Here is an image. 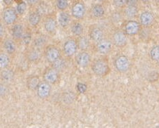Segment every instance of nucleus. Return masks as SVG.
<instances>
[{
	"instance_id": "obj_1",
	"label": "nucleus",
	"mask_w": 159,
	"mask_h": 128,
	"mask_svg": "<svg viewBox=\"0 0 159 128\" xmlns=\"http://www.w3.org/2000/svg\"><path fill=\"white\" fill-rule=\"evenodd\" d=\"M91 69L93 73L98 77L103 78L111 73V66L108 58L101 57L91 63Z\"/></svg>"
},
{
	"instance_id": "obj_2",
	"label": "nucleus",
	"mask_w": 159,
	"mask_h": 128,
	"mask_svg": "<svg viewBox=\"0 0 159 128\" xmlns=\"http://www.w3.org/2000/svg\"><path fill=\"white\" fill-rule=\"evenodd\" d=\"M42 23L44 30L50 35L55 34L58 28L57 17L54 13L44 15L42 18Z\"/></svg>"
},
{
	"instance_id": "obj_3",
	"label": "nucleus",
	"mask_w": 159,
	"mask_h": 128,
	"mask_svg": "<svg viewBox=\"0 0 159 128\" xmlns=\"http://www.w3.org/2000/svg\"><path fill=\"white\" fill-rule=\"evenodd\" d=\"M43 57V50L29 45L26 47L24 52V57L28 63H37L40 61Z\"/></svg>"
},
{
	"instance_id": "obj_4",
	"label": "nucleus",
	"mask_w": 159,
	"mask_h": 128,
	"mask_svg": "<svg viewBox=\"0 0 159 128\" xmlns=\"http://www.w3.org/2000/svg\"><path fill=\"white\" fill-rule=\"evenodd\" d=\"M61 56L60 48L55 44L47 45L43 49V57L50 64L54 63Z\"/></svg>"
},
{
	"instance_id": "obj_5",
	"label": "nucleus",
	"mask_w": 159,
	"mask_h": 128,
	"mask_svg": "<svg viewBox=\"0 0 159 128\" xmlns=\"http://www.w3.org/2000/svg\"><path fill=\"white\" fill-rule=\"evenodd\" d=\"M86 11V5L83 0H74L70 8L71 16L80 21L85 16Z\"/></svg>"
},
{
	"instance_id": "obj_6",
	"label": "nucleus",
	"mask_w": 159,
	"mask_h": 128,
	"mask_svg": "<svg viewBox=\"0 0 159 128\" xmlns=\"http://www.w3.org/2000/svg\"><path fill=\"white\" fill-rule=\"evenodd\" d=\"M18 16L16 8L12 6L7 7L2 11V18L3 23L7 26H11L12 25L17 22Z\"/></svg>"
},
{
	"instance_id": "obj_7",
	"label": "nucleus",
	"mask_w": 159,
	"mask_h": 128,
	"mask_svg": "<svg viewBox=\"0 0 159 128\" xmlns=\"http://www.w3.org/2000/svg\"><path fill=\"white\" fill-rule=\"evenodd\" d=\"M142 26L139 21L129 19L123 23V30L127 36L134 37L139 34L142 30Z\"/></svg>"
},
{
	"instance_id": "obj_8",
	"label": "nucleus",
	"mask_w": 159,
	"mask_h": 128,
	"mask_svg": "<svg viewBox=\"0 0 159 128\" xmlns=\"http://www.w3.org/2000/svg\"><path fill=\"white\" fill-rule=\"evenodd\" d=\"M113 66L116 71L120 73L128 72L130 67V61L125 55H119L113 61Z\"/></svg>"
},
{
	"instance_id": "obj_9",
	"label": "nucleus",
	"mask_w": 159,
	"mask_h": 128,
	"mask_svg": "<svg viewBox=\"0 0 159 128\" xmlns=\"http://www.w3.org/2000/svg\"><path fill=\"white\" fill-rule=\"evenodd\" d=\"M78 50V43L75 38H68L63 44L62 51L66 57L70 58L73 57Z\"/></svg>"
},
{
	"instance_id": "obj_10",
	"label": "nucleus",
	"mask_w": 159,
	"mask_h": 128,
	"mask_svg": "<svg viewBox=\"0 0 159 128\" xmlns=\"http://www.w3.org/2000/svg\"><path fill=\"white\" fill-rule=\"evenodd\" d=\"M88 37L92 42L97 43L104 39V30L100 26L93 24L89 28Z\"/></svg>"
},
{
	"instance_id": "obj_11",
	"label": "nucleus",
	"mask_w": 159,
	"mask_h": 128,
	"mask_svg": "<svg viewBox=\"0 0 159 128\" xmlns=\"http://www.w3.org/2000/svg\"><path fill=\"white\" fill-rule=\"evenodd\" d=\"M11 36L12 39L16 42L17 44L21 43V39H22L23 34L24 33L25 26L21 22H16L14 25L10 26Z\"/></svg>"
},
{
	"instance_id": "obj_12",
	"label": "nucleus",
	"mask_w": 159,
	"mask_h": 128,
	"mask_svg": "<svg viewBox=\"0 0 159 128\" xmlns=\"http://www.w3.org/2000/svg\"><path fill=\"white\" fill-rule=\"evenodd\" d=\"M60 79V72L52 66L45 69L43 73L44 81L48 82L50 85H54L59 82Z\"/></svg>"
},
{
	"instance_id": "obj_13",
	"label": "nucleus",
	"mask_w": 159,
	"mask_h": 128,
	"mask_svg": "<svg viewBox=\"0 0 159 128\" xmlns=\"http://www.w3.org/2000/svg\"><path fill=\"white\" fill-rule=\"evenodd\" d=\"M42 18L43 16L35 7H30L28 16V25H30L32 28H36L41 23Z\"/></svg>"
},
{
	"instance_id": "obj_14",
	"label": "nucleus",
	"mask_w": 159,
	"mask_h": 128,
	"mask_svg": "<svg viewBox=\"0 0 159 128\" xmlns=\"http://www.w3.org/2000/svg\"><path fill=\"white\" fill-rule=\"evenodd\" d=\"M111 41L116 47H124L128 44V36L123 30L118 29L113 33Z\"/></svg>"
},
{
	"instance_id": "obj_15",
	"label": "nucleus",
	"mask_w": 159,
	"mask_h": 128,
	"mask_svg": "<svg viewBox=\"0 0 159 128\" xmlns=\"http://www.w3.org/2000/svg\"><path fill=\"white\" fill-rule=\"evenodd\" d=\"M75 62L80 68H87L92 63V57L87 51H80L75 56Z\"/></svg>"
},
{
	"instance_id": "obj_16",
	"label": "nucleus",
	"mask_w": 159,
	"mask_h": 128,
	"mask_svg": "<svg viewBox=\"0 0 159 128\" xmlns=\"http://www.w3.org/2000/svg\"><path fill=\"white\" fill-rule=\"evenodd\" d=\"M113 45L111 39H104L102 41L96 43L95 45V49L99 54L102 55H107L112 51Z\"/></svg>"
},
{
	"instance_id": "obj_17",
	"label": "nucleus",
	"mask_w": 159,
	"mask_h": 128,
	"mask_svg": "<svg viewBox=\"0 0 159 128\" xmlns=\"http://www.w3.org/2000/svg\"><path fill=\"white\" fill-rule=\"evenodd\" d=\"M2 47L3 50L10 57L15 55L17 51V43L16 42L12 37H5L2 41Z\"/></svg>"
},
{
	"instance_id": "obj_18",
	"label": "nucleus",
	"mask_w": 159,
	"mask_h": 128,
	"mask_svg": "<svg viewBox=\"0 0 159 128\" xmlns=\"http://www.w3.org/2000/svg\"><path fill=\"white\" fill-rule=\"evenodd\" d=\"M139 22L142 27L149 28L152 26L155 21V17L152 12L149 11H144L139 14Z\"/></svg>"
},
{
	"instance_id": "obj_19",
	"label": "nucleus",
	"mask_w": 159,
	"mask_h": 128,
	"mask_svg": "<svg viewBox=\"0 0 159 128\" xmlns=\"http://www.w3.org/2000/svg\"><path fill=\"white\" fill-rule=\"evenodd\" d=\"M90 14L92 17L96 19L102 18L106 14V8L104 4L97 2L92 4L90 9Z\"/></svg>"
},
{
	"instance_id": "obj_20",
	"label": "nucleus",
	"mask_w": 159,
	"mask_h": 128,
	"mask_svg": "<svg viewBox=\"0 0 159 128\" xmlns=\"http://www.w3.org/2000/svg\"><path fill=\"white\" fill-rule=\"evenodd\" d=\"M36 90L37 94H38L39 98H42V99H44V98H48L50 94H51V85L45 81L41 82L38 85V87L37 88Z\"/></svg>"
},
{
	"instance_id": "obj_21",
	"label": "nucleus",
	"mask_w": 159,
	"mask_h": 128,
	"mask_svg": "<svg viewBox=\"0 0 159 128\" xmlns=\"http://www.w3.org/2000/svg\"><path fill=\"white\" fill-rule=\"evenodd\" d=\"M47 41H48V39H47V37L45 34L37 33L35 35L33 34V40H32L30 45L43 50L44 48L47 46Z\"/></svg>"
},
{
	"instance_id": "obj_22",
	"label": "nucleus",
	"mask_w": 159,
	"mask_h": 128,
	"mask_svg": "<svg viewBox=\"0 0 159 128\" xmlns=\"http://www.w3.org/2000/svg\"><path fill=\"white\" fill-rule=\"evenodd\" d=\"M72 16L71 14L66 11H60L59 16L57 17L58 25H59L62 28H67L69 27L71 21H72Z\"/></svg>"
},
{
	"instance_id": "obj_23",
	"label": "nucleus",
	"mask_w": 159,
	"mask_h": 128,
	"mask_svg": "<svg viewBox=\"0 0 159 128\" xmlns=\"http://www.w3.org/2000/svg\"><path fill=\"white\" fill-rule=\"evenodd\" d=\"M69 27L70 28L71 33L76 37L83 35L84 33L83 25L79 20L75 19L73 21H71Z\"/></svg>"
},
{
	"instance_id": "obj_24",
	"label": "nucleus",
	"mask_w": 159,
	"mask_h": 128,
	"mask_svg": "<svg viewBox=\"0 0 159 128\" xmlns=\"http://www.w3.org/2000/svg\"><path fill=\"white\" fill-rule=\"evenodd\" d=\"M123 13L124 16L128 19H133L136 18L139 14V7L138 6H129L126 5L123 9Z\"/></svg>"
},
{
	"instance_id": "obj_25",
	"label": "nucleus",
	"mask_w": 159,
	"mask_h": 128,
	"mask_svg": "<svg viewBox=\"0 0 159 128\" xmlns=\"http://www.w3.org/2000/svg\"><path fill=\"white\" fill-rule=\"evenodd\" d=\"M33 28H32L30 25H27L26 26H25L24 33H23L20 44H23L25 47L29 46V45L31 44L32 40H33Z\"/></svg>"
},
{
	"instance_id": "obj_26",
	"label": "nucleus",
	"mask_w": 159,
	"mask_h": 128,
	"mask_svg": "<svg viewBox=\"0 0 159 128\" xmlns=\"http://www.w3.org/2000/svg\"><path fill=\"white\" fill-rule=\"evenodd\" d=\"M76 40L78 43V49L80 51H87L91 47V40L89 37L84 36L83 34V35L78 37Z\"/></svg>"
},
{
	"instance_id": "obj_27",
	"label": "nucleus",
	"mask_w": 159,
	"mask_h": 128,
	"mask_svg": "<svg viewBox=\"0 0 159 128\" xmlns=\"http://www.w3.org/2000/svg\"><path fill=\"white\" fill-rule=\"evenodd\" d=\"M0 77L5 83H8L13 81L14 78V73L12 70L7 68L0 71Z\"/></svg>"
},
{
	"instance_id": "obj_28",
	"label": "nucleus",
	"mask_w": 159,
	"mask_h": 128,
	"mask_svg": "<svg viewBox=\"0 0 159 128\" xmlns=\"http://www.w3.org/2000/svg\"><path fill=\"white\" fill-rule=\"evenodd\" d=\"M40 82V78L38 75H30L27 78V87L30 90L35 91Z\"/></svg>"
},
{
	"instance_id": "obj_29",
	"label": "nucleus",
	"mask_w": 159,
	"mask_h": 128,
	"mask_svg": "<svg viewBox=\"0 0 159 128\" xmlns=\"http://www.w3.org/2000/svg\"><path fill=\"white\" fill-rule=\"evenodd\" d=\"M10 63V56L4 50H0V71L9 67Z\"/></svg>"
},
{
	"instance_id": "obj_30",
	"label": "nucleus",
	"mask_w": 159,
	"mask_h": 128,
	"mask_svg": "<svg viewBox=\"0 0 159 128\" xmlns=\"http://www.w3.org/2000/svg\"><path fill=\"white\" fill-rule=\"evenodd\" d=\"M124 15L123 13V11L122 9H117L115 10L114 11L112 12V14L111 15L110 17V20L111 21V22L115 24H118L120 23V21L123 20L124 18Z\"/></svg>"
},
{
	"instance_id": "obj_31",
	"label": "nucleus",
	"mask_w": 159,
	"mask_h": 128,
	"mask_svg": "<svg viewBox=\"0 0 159 128\" xmlns=\"http://www.w3.org/2000/svg\"><path fill=\"white\" fill-rule=\"evenodd\" d=\"M51 66H52V67L54 68L55 69H57V70L59 71V72L63 70L66 66V61L65 59V58L61 56V57H60L57 61H55L54 63H52Z\"/></svg>"
},
{
	"instance_id": "obj_32",
	"label": "nucleus",
	"mask_w": 159,
	"mask_h": 128,
	"mask_svg": "<svg viewBox=\"0 0 159 128\" xmlns=\"http://www.w3.org/2000/svg\"><path fill=\"white\" fill-rule=\"evenodd\" d=\"M70 6V0H55V7L59 11H66Z\"/></svg>"
},
{
	"instance_id": "obj_33",
	"label": "nucleus",
	"mask_w": 159,
	"mask_h": 128,
	"mask_svg": "<svg viewBox=\"0 0 159 128\" xmlns=\"http://www.w3.org/2000/svg\"><path fill=\"white\" fill-rule=\"evenodd\" d=\"M27 8H28V4L27 2H25L24 1V0L18 2L16 7V10L18 15L20 16L24 15L26 10H27Z\"/></svg>"
},
{
	"instance_id": "obj_34",
	"label": "nucleus",
	"mask_w": 159,
	"mask_h": 128,
	"mask_svg": "<svg viewBox=\"0 0 159 128\" xmlns=\"http://www.w3.org/2000/svg\"><path fill=\"white\" fill-rule=\"evenodd\" d=\"M149 56L151 59L157 62L159 60V45H156L152 48L149 52Z\"/></svg>"
},
{
	"instance_id": "obj_35",
	"label": "nucleus",
	"mask_w": 159,
	"mask_h": 128,
	"mask_svg": "<svg viewBox=\"0 0 159 128\" xmlns=\"http://www.w3.org/2000/svg\"><path fill=\"white\" fill-rule=\"evenodd\" d=\"M112 4L117 9H123L126 6V0H112Z\"/></svg>"
},
{
	"instance_id": "obj_36",
	"label": "nucleus",
	"mask_w": 159,
	"mask_h": 128,
	"mask_svg": "<svg viewBox=\"0 0 159 128\" xmlns=\"http://www.w3.org/2000/svg\"><path fill=\"white\" fill-rule=\"evenodd\" d=\"M6 37V28L3 21H0V42H2Z\"/></svg>"
},
{
	"instance_id": "obj_37",
	"label": "nucleus",
	"mask_w": 159,
	"mask_h": 128,
	"mask_svg": "<svg viewBox=\"0 0 159 128\" xmlns=\"http://www.w3.org/2000/svg\"><path fill=\"white\" fill-rule=\"evenodd\" d=\"M8 92L7 86L4 83H0V98L4 97Z\"/></svg>"
},
{
	"instance_id": "obj_38",
	"label": "nucleus",
	"mask_w": 159,
	"mask_h": 128,
	"mask_svg": "<svg viewBox=\"0 0 159 128\" xmlns=\"http://www.w3.org/2000/svg\"><path fill=\"white\" fill-rule=\"evenodd\" d=\"M87 89V87L86 85H84V83H78V85H77V90L79 93L80 94H84L85 93Z\"/></svg>"
},
{
	"instance_id": "obj_39",
	"label": "nucleus",
	"mask_w": 159,
	"mask_h": 128,
	"mask_svg": "<svg viewBox=\"0 0 159 128\" xmlns=\"http://www.w3.org/2000/svg\"><path fill=\"white\" fill-rule=\"evenodd\" d=\"M26 2H27L28 7L30 8L35 7L39 2V0H26Z\"/></svg>"
},
{
	"instance_id": "obj_40",
	"label": "nucleus",
	"mask_w": 159,
	"mask_h": 128,
	"mask_svg": "<svg viewBox=\"0 0 159 128\" xmlns=\"http://www.w3.org/2000/svg\"><path fill=\"white\" fill-rule=\"evenodd\" d=\"M139 0H126V5L129 6H138Z\"/></svg>"
},
{
	"instance_id": "obj_41",
	"label": "nucleus",
	"mask_w": 159,
	"mask_h": 128,
	"mask_svg": "<svg viewBox=\"0 0 159 128\" xmlns=\"http://www.w3.org/2000/svg\"><path fill=\"white\" fill-rule=\"evenodd\" d=\"M14 2H15V0H3L4 5H6L7 7L11 6L13 3H14Z\"/></svg>"
},
{
	"instance_id": "obj_42",
	"label": "nucleus",
	"mask_w": 159,
	"mask_h": 128,
	"mask_svg": "<svg viewBox=\"0 0 159 128\" xmlns=\"http://www.w3.org/2000/svg\"><path fill=\"white\" fill-rule=\"evenodd\" d=\"M139 2H142V3L147 4L150 1V0H139Z\"/></svg>"
},
{
	"instance_id": "obj_43",
	"label": "nucleus",
	"mask_w": 159,
	"mask_h": 128,
	"mask_svg": "<svg viewBox=\"0 0 159 128\" xmlns=\"http://www.w3.org/2000/svg\"><path fill=\"white\" fill-rule=\"evenodd\" d=\"M97 1L98 2H99V3H103V4H104V2H106V0H97Z\"/></svg>"
},
{
	"instance_id": "obj_44",
	"label": "nucleus",
	"mask_w": 159,
	"mask_h": 128,
	"mask_svg": "<svg viewBox=\"0 0 159 128\" xmlns=\"http://www.w3.org/2000/svg\"><path fill=\"white\" fill-rule=\"evenodd\" d=\"M21 1H23V0H15V2H16V3H18V2H21Z\"/></svg>"
},
{
	"instance_id": "obj_45",
	"label": "nucleus",
	"mask_w": 159,
	"mask_h": 128,
	"mask_svg": "<svg viewBox=\"0 0 159 128\" xmlns=\"http://www.w3.org/2000/svg\"><path fill=\"white\" fill-rule=\"evenodd\" d=\"M157 62H158V65H159V60L157 61Z\"/></svg>"
}]
</instances>
